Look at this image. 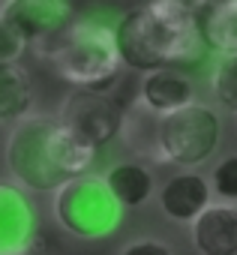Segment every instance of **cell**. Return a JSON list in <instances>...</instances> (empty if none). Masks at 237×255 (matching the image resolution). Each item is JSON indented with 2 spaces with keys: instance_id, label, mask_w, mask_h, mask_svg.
Wrapping results in <instances>:
<instances>
[{
  "instance_id": "4",
  "label": "cell",
  "mask_w": 237,
  "mask_h": 255,
  "mask_svg": "<svg viewBox=\"0 0 237 255\" xmlns=\"http://www.w3.org/2000/svg\"><path fill=\"white\" fill-rule=\"evenodd\" d=\"M54 216L60 228L81 240L105 237L120 222V204H117L96 174H81L66 180L54 192Z\"/></svg>"
},
{
  "instance_id": "12",
  "label": "cell",
  "mask_w": 237,
  "mask_h": 255,
  "mask_svg": "<svg viewBox=\"0 0 237 255\" xmlns=\"http://www.w3.org/2000/svg\"><path fill=\"white\" fill-rule=\"evenodd\" d=\"M192 96H195V87L186 75L174 72V69H159V72H150L141 84V99L150 111L156 114H174L186 105H192Z\"/></svg>"
},
{
  "instance_id": "8",
  "label": "cell",
  "mask_w": 237,
  "mask_h": 255,
  "mask_svg": "<svg viewBox=\"0 0 237 255\" xmlns=\"http://www.w3.org/2000/svg\"><path fill=\"white\" fill-rule=\"evenodd\" d=\"M36 237V210L27 192L0 180V255H21Z\"/></svg>"
},
{
  "instance_id": "16",
  "label": "cell",
  "mask_w": 237,
  "mask_h": 255,
  "mask_svg": "<svg viewBox=\"0 0 237 255\" xmlns=\"http://www.w3.org/2000/svg\"><path fill=\"white\" fill-rule=\"evenodd\" d=\"M213 192L228 201L237 198V156H228L213 168Z\"/></svg>"
},
{
  "instance_id": "17",
  "label": "cell",
  "mask_w": 237,
  "mask_h": 255,
  "mask_svg": "<svg viewBox=\"0 0 237 255\" xmlns=\"http://www.w3.org/2000/svg\"><path fill=\"white\" fill-rule=\"evenodd\" d=\"M24 48H27V42L18 36V30L3 15H0V63H18Z\"/></svg>"
},
{
  "instance_id": "14",
  "label": "cell",
  "mask_w": 237,
  "mask_h": 255,
  "mask_svg": "<svg viewBox=\"0 0 237 255\" xmlns=\"http://www.w3.org/2000/svg\"><path fill=\"white\" fill-rule=\"evenodd\" d=\"M33 108V78L21 63H0V123L24 120Z\"/></svg>"
},
{
  "instance_id": "15",
  "label": "cell",
  "mask_w": 237,
  "mask_h": 255,
  "mask_svg": "<svg viewBox=\"0 0 237 255\" xmlns=\"http://www.w3.org/2000/svg\"><path fill=\"white\" fill-rule=\"evenodd\" d=\"M213 93L228 108L237 111V57H222L213 69Z\"/></svg>"
},
{
  "instance_id": "11",
  "label": "cell",
  "mask_w": 237,
  "mask_h": 255,
  "mask_svg": "<svg viewBox=\"0 0 237 255\" xmlns=\"http://www.w3.org/2000/svg\"><path fill=\"white\" fill-rule=\"evenodd\" d=\"M159 207L174 222H195L210 207V186L201 174H177L159 189Z\"/></svg>"
},
{
  "instance_id": "9",
  "label": "cell",
  "mask_w": 237,
  "mask_h": 255,
  "mask_svg": "<svg viewBox=\"0 0 237 255\" xmlns=\"http://www.w3.org/2000/svg\"><path fill=\"white\" fill-rule=\"evenodd\" d=\"M195 30L207 51L237 57V0H204L195 9Z\"/></svg>"
},
{
  "instance_id": "19",
  "label": "cell",
  "mask_w": 237,
  "mask_h": 255,
  "mask_svg": "<svg viewBox=\"0 0 237 255\" xmlns=\"http://www.w3.org/2000/svg\"><path fill=\"white\" fill-rule=\"evenodd\" d=\"M174 3H180V6H186V9H192V12H195V9L204 3V0H174Z\"/></svg>"
},
{
  "instance_id": "13",
  "label": "cell",
  "mask_w": 237,
  "mask_h": 255,
  "mask_svg": "<svg viewBox=\"0 0 237 255\" xmlns=\"http://www.w3.org/2000/svg\"><path fill=\"white\" fill-rule=\"evenodd\" d=\"M111 198L120 207H141L153 195V174L138 162H117L102 174Z\"/></svg>"
},
{
  "instance_id": "10",
  "label": "cell",
  "mask_w": 237,
  "mask_h": 255,
  "mask_svg": "<svg viewBox=\"0 0 237 255\" xmlns=\"http://www.w3.org/2000/svg\"><path fill=\"white\" fill-rule=\"evenodd\" d=\"M192 243L201 255H237V204H210L192 222Z\"/></svg>"
},
{
  "instance_id": "18",
  "label": "cell",
  "mask_w": 237,
  "mask_h": 255,
  "mask_svg": "<svg viewBox=\"0 0 237 255\" xmlns=\"http://www.w3.org/2000/svg\"><path fill=\"white\" fill-rule=\"evenodd\" d=\"M120 255H171V249H168V243H162L156 237H138V240H129L120 249Z\"/></svg>"
},
{
  "instance_id": "2",
  "label": "cell",
  "mask_w": 237,
  "mask_h": 255,
  "mask_svg": "<svg viewBox=\"0 0 237 255\" xmlns=\"http://www.w3.org/2000/svg\"><path fill=\"white\" fill-rule=\"evenodd\" d=\"M45 54L63 81H69L75 90L93 93L108 90L123 66L114 45V30L99 21L66 24L45 48Z\"/></svg>"
},
{
  "instance_id": "20",
  "label": "cell",
  "mask_w": 237,
  "mask_h": 255,
  "mask_svg": "<svg viewBox=\"0 0 237 255\" xmlns=\"http://www.w3.org/2000/svg\"><path fill=\"white\" fill-rule=\"evenodd\" d=\"M21 255H30V252H21Z\"/></svg>"
},
{
  "instance_id": "3",
  "label": "cell",
  "mask_w": 237,
  "mask_h": 255,
  "mask_svg": "<svg viewBox=\"0 0 237 255\" xmlns=\"http://www.w3.org/2000/svg\"><path fill=\"white\" fill-rule=\"evenodd\" d=\"M57 126L60 123L51 114H27L12 126L6 138V168L18 186L33 192H57L69 180L54 156Z\"/></svg>"
},
{
  "instance_id": "7",
  "label": "cell",
  "mask_w": 237,
  "mask_h": 255,
  "mask_svg": "<svg viewBox=\"0 0 237 255\" xmlns=\"http://www.w3.org/2000/svg\"><path fill=\"white\" fill-rule=\"evenodd\" d=\"M0 15L18 30L27 45L57 36L66 24H72V9L66 0H3Z\"/></svg>"
},
{
  "instance_id": "1",
  "label": "cell",
  "mask_w": 237,
  "mask_h": 255,
  "mask_svg": "<svg viewBox=\"0 0 237 255\" xmlns=\"http://www.w3.org/2000/svg\"><path fill=\"white\" fill-rule=\"evenodd\" d=\"M114 45L123 66L147 75L168 69L171 63L198 60L204 51L195 30V12L174 0H150L126 12L114 27Z\"/></svg>"
},
{
  "instance_id": "5",
  "label": "cell",
  "mask_w": 237,
  "mask_h": 255,
  "mask_svg": "<svg viewBox=\"0 0 237 255\" xmlns=\"http://www.w3.org/2000/svg\"><path fill=\"white\" fill-rule=\"evenodd\" d=\"M156 144L165 162L174 165H201L213 156L219 144V117L207 105H186L174 114H165L156 126Z\"/></svg>"
},
{
  "instance_id": "6",
  "label": "cell",
  "mask_w": 237,
  "mask_h": 255,
  "mask_svg": "<svg viewBox=\"0 0 237 255\" xmlns=\"http://www.w3.org/2000/svg\"><path fill=\"white\" fill-rule=\"evenodd\" d=\"M57 123L69 135H75L81 144L99 150L108 141L117 138V132L123 129V111L117 108L105 93L93 90H72L57 114Z\"/></svg>"
}]
</instances>
